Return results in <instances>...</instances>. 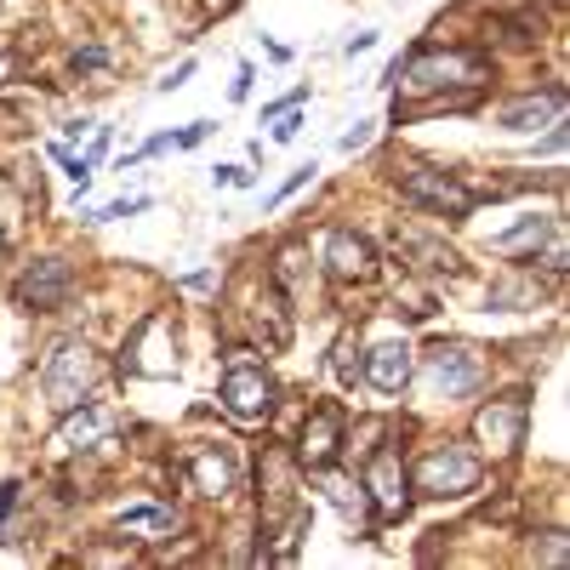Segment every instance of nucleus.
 <instances>
[{
  "instance_id": "1",
  "label": "nucleus",
  "mask_w": 570,
  "mask_h": 570,
  "mask_svg": "<svg viewBox=\"0 0 570 570\" xmlns=\"http://www.w3.org/2000/svg\"><path fill=\"white\" fill-rule=\"evenodd\" d=\"M491 80V58L485 52H462V46H451V52H416L405 63V91H473Z\"/></svg>"
},
{
  "instance_id": "2",
  "label": "nucleus",
  "mask_w": 570,
  "mask_h": 570,
  "mask_svg": "<svg viewBox=\"0 0 570 570\" xmlns=\"http://www.w3.org/2000/svg\"><path fill=\"white\" fill-rule=\"evenodd\" d=\"M98 376H104V360L91 354L86 343H58L52 354H46L40 389H46V400H52V411H75V405L91 400Z\"/></svg>"
},
{
  "instance_id": "3",
  "label": "nucleus",
  "mask_w": 570,
  "mask_h": 570,
  "mask_svg": "<svg viewBox=\"0 0 570 570\" xmlns=\"http://www.w3.org/2000/svg\"><path fill=\"white\" fill-rule=\"evenodd\" d=\"M480 473H485L480 451H468V445L445 440V445H434V451H428V456L416 462V485H422L428 497L451 502V497H468V491H480Z\"/></svg>"
},
{
  "instance_id": "4",
  "label": "nucleus",
  "mask_w": 570,
  "mask_h": 570,
  "mask_svg": "<svg viewBox=\"0 0 570 570\" xmlns=\"http://www.w3.org/2000/svg\"><path fill=\"white\" fill-rule=\"evenodd\" d=\"M217 400H223V411H228L234 422H263V416L274 411V376H268L257 360L234 354V360H228V371H223Z\"/></svg>"
},
{
  "instance_id": "5",
  "label": "nucleus",
  "mask_w": 570,
  "mask_h": 570,
  "mask_svg": "<svg viewBox=\"0 0 570 570\" xmlns=\"http://www.w3.org/2000/svg\"><path fill=\"white\" fill-rule=\"evenodd\" d=\"M394 183H400L405 200L440 212V217H468V212H473V195H468V188H462L445 166H422V160H416V166H400Z\"/></svg>"
},
{
  "instance_id": "6",
  "label": "nucleus",
  "mask_w": 570,
  "mask_h": 570,
  "mask_svg": "<svg viewBox=\"0 0 570 570\" xmlns=\"http://www.w3.org/2000/svg\"><path fill=\"white\" fill-rule=\"evenodd\" d=\"M525 428H531V400L525 394H502L491 405H480L473 416V440H480L491 456H513L525 445Z\"/></svg>"
},
{
  "instance_id": "7",
  "label": "nucleus",
  "mask_w": 570,
  "mask_h": 570,
  "mask_svg": "<svg viewBox=\"0 0 570 570\" xmlns=\"http://www.w3.org/2000/svg\"><path fill=\"white\" fill-rule=\"evenodd\" d=\"M126 371L131 376H166L171 365H177V325H171V314H149L131 337H126Z\"/></svg>"
},
{
  "instance_id": "8",
  "label": "nucleus",
  "mask_w": 570,
  "mask_h": 570,
  "mask_svg": "<svg viewBox=\"0 0 570 570\" xmlns=\"http://www.w3.org/2000/svg\"><path fill=\"white\" fill-rule=\"evenodd\" d=\"M360 485L371 497V508L383 513V519H405L411 513V473H405V456L394 445H383L371 456V468L360 473Z\"/></svg>"
},
{
  "instance_id": "9",
  "label": "nucleus",
  "mask_w": 570,
  "mask_h": 570,
  "mask_svg": "<svg viewBox=\"0 0 570 570\" xmlns=\"http://www.w3.org/2000/svg\"><path fill=\"white\" fill-rule=\"evenodd\" d=\"M428 376H434L440 394H473L485 376V354L473 343H434L428 348Z\"/></svg>"
},
{
  "instance_id": "10",
  "label": "nucleus",
  "mask_w": 570,
  "mask_h": 570,
  "mask_svg": "<svg viewBox=\"0 0 570 570\" xmlns=\"http://www.w3.org/2000/svg\"><path fill=\"white\" fill-rule=\"evenodd\" d=\"M69 285H75V274H69V263H63V257H40V263H29V268L18 274L12 297H18V308L46 314V308H58V303L69 297Z\"/></svg>"
},
{
  "instance_id": "11",
  "label": "nucleus",
  "mask_w": 570,
  "mask_h": 570,
  "mask_svg": "<svg viewBox=\"0 0 570 570\" xmlns=\"http://www.w3.org/2000/svg\"><path fill=\"white\" fill-rule=\"evenodd\" d=\"M343 451V411L337 405H314L308 422H303V440H297V462L308 473H325Z\"/></svg>"
},
{
  "instance_id": "12",
  "label": "nucleus",
  "mask_w": 570,
  "mask_h": 570,
  "mask_svg": "<svg viewBox=\"0 0 570 570\" xmlns=\"http://www.w3.org/2000/svg\"><path fill=\"white\" fill-rule=\"evenodd\" d=\"M325 274L343 279V285H365L376 274V246L354 228H331L325 234Z\"/></svg>"
},
{
  "instance_id": "13",
  "label": "nucleus",
  "mask_w": 570,
  "mask_h": 570,
  "mask_svg": "<svg viewBox=\"0 0 570 570\" xmlns=\"http://www.w3.org/2000/svg\"><path fill=\"white\" fill-rule=\"evenodd\" d=\"M416 371V348L411 343H376L365 360H360V376L376 389V394H400Z\"/></svg>"
},
{
  "instance_id": "14",
  "label": "nucleus",
  "mask_w": 570,
  "mask_h": 570,
  "mask_svg": "<svg viewBox=\"0 0 570 570\" xmlns=\"http://www.w3.org/2000/svg\"><path fill=\"white\" fill-rule=\"evenodd\" d=\"M183 468H188V485H195L200 497H212V502L234 491V462H228L223 445H188Z\"/></svg>"
},
{
  "instance_id": "15",
  "label": "nucleus",
  "mask_w": 570,
  "mask_h": 570,
  "mask_svg": "<svg viewBox=\"0 0 570 570\" xmlns=\"http://www.w3.org/2000/svg\"><path fill=\"white\" fill-rule=\"evenodd\" d=\"M115 531L131 537V542H171L177 537V513L160 508V502H126L115 513Z\"/></svg>"
},
{
  "instance_id": "16",
  "label": "nucleus",
  "mask_w": 570,
  "mask_h": 570,
  "mask_svg": "<svg viewBox=\"0 0 570 570\" xmlns=\"http://www.w3.org/2000/svg\"><path fill=\"white\" fill-rule=\"evenodd\" d=\"M63 416L69 422L58 428V451H86V445H98L109 428H115V411H104V405H75Z\"/></svg>"
},
{
  "instance_id": "17",
  "label": "nucleus",
  "mask_w": 570,
  "mask_h": 570,
  "mask_svg": "<svg viewBox=\"0 0 570 570\" xmlns=\"http://www.w3.org/2000/svg\"><path fill=\"white\" fill-rule=\"evenodd\" d=\"M394 252H400V263H411L422 274H451V279L462 274V257L451 246H440V240H428V234H400Z\"/></svg>"
},
{
  "instance_id": "18",
  "label": "nucleus",
  "mask_w": 570,
  "mask_h": 570,
  "mask_svg": "<svg viewBox=\"0 0 570 570\" xmlns=\"http://www.w3.org/2000/svg\"><path fill=\"white\" fill-rule=\"evenodd\" d=\"M252 320H257V337H263L268 348H285V343H292V308H285V292H279L274 279L263 285V297H257Z\"/></svg>"
},
{
  "instance_id": "19",
  "label": "nucleus",
  "mask_w": 570,
  "mask_h": 570,
  "mask_svg": "<svg viewBox=\"0 0 570 570\" xmlns=\"http://www.w3.org/2000/svg\"><path fill=\"white\" fill-rule=\"evenodd\" d=\"M559 109H564V86L542 91V98H519V104H508L497 120H502L508 131H537V126H553Z\"/></svg>"
},
{
  "instance_id": "20",
  "label": "nucleus",
  "mask_w": 570,
  "mask_h": 570,
  "mask_svg": "<svg viewBox=\"0 0 570 570\" xmlns=\"http://www.w3.org/2000/svg\"><path fill=\"white\" fill-rule=\"evenodd\" d=\"M325 491H331V502H337V513L348 519V525L371 531V497H365V485H360V480H343V473H331Z\"/></svg>"
},
{
  "instance_id": "21",
  "label": "nucleus",
  "mask_w": 570,
  "mask_h": 570,
  "mask_svg": "<svg viewBox=\"0 0 570 570\" xmlns=\"http://www.w3.org/2000/svg\"><path fill=\"white\" fill-rule=\"evenodd\" d=\"M308 279H314L308 252H303V246H279V257H274V285H279V292L308 297Z\"/></svg>"
},
{
  "instance_id": "22",
  "label": "nucleus",
  "mask_w": 570,
  "mask_h": 570,
  "mask_svg": "<svg viewBox=\"0 0 570 570\" xmlns=\"http://www.w3.org/2000/svg\"><path fill=\"white\" fill-rule=\"evenodd\" d=\"M553 234V217H525L519 228H508V234H497L491 240V252H502V257H519V252H537L542 240Z\"/></svg>"
},
{
  "instance_id": "23",
  "label": "nucleus",
  "mask_w": 570,
  "mask_h": 570,
  "mask_svg": "<svg viewBox=\"0 0 570 570\" xmlns=\"http://www.w3.org/2000/svg\"><path fill=\"white\" fill-rule=\"evenodd\" d=\"M360 360H365V348H360L354 331H348V337H337V348H331V371H337L343 383H354V376H360Z\"/></svg>"
},
{
  "instance_id": "24",
  "label": "nucleus",
  "mask_w": 570,
  "mask_h": 570,
  "mask_svg": "<svg viewBox=\"0 0 570 570\" xmlns=\"http://www.w3.org/2000/svg\"><path fill=\"white\" fill-rule=\"evenodd\" d=\"M570 559V542H564V531H542V542H531V564H564Z\"/></svg>"
},
{
  "instance_id": "25",
  "label": "nucleus",
  "mask_w": 570,
  "mask_h": 570,
  "mask_svg": "<svg viewBox=\"0 0 570 570\" xmlns=\"http://www.w3.org/2000/svg\"><path fill=\"white\" fill-rule=\"evenodd\" d=\"M365 142H371V120H360L354 131H343V142H337V149H343V155H354V149H365Z\"/></svg>"
},
{
  "instance_id": "26",
  "label": "nucleus",
  "mask_w": 570,
  "mask_h": 570,
  "mask_svg": "<svg viewBox=\"0 0 570 570\" xmlns=\"http://www.w3.org/2000/svg\"><path fill=\"white\" fill-rule=\"evenodd\" d=\"M142 206H149V200H115V206H104V212H98V223H115V217H131V212H142Z\"/></svg>"
},
{
  "instance_id": "27",
  "label": "nucleus",
  "mask_w": 570,
  "mask_h": 570,
  "mask_svg": "<svg viewBox=\"0 0 570 570\" xmlns=\"http://www.w3.org/2000/svg\"><path fill=\"white\" fill-rule=\"evenodd\" d=\"M212 177H217L223 188H246V183H252V171H240V166H217Z\"/></svg>"
},
{
  "instance_id": "28",
  "label": "nucleus",
  "mask_w": 570,
  "mask_h": 570,
  "mask_svg": "<svg viewBox=\"0 0 570 570\" xmlns=\"http://www.w3.org/2000/svg\"><path fill=\"white\" fill-rule=\"evenodd\" d=\"M104 46H86V52H75V69H104Z\"/></svg>"
},
{
  "instance_id": "29",
  "label": "nucleus",
  "mask_w": 570,
  "mask_h": 570,
  "mask_svg": "<svg viewBox=\"0 0 570 570\" xmlns=\"http://www.w3.org/2000/svg\"><path fill=\"white\" fill-rule=\"evenodd\" d=\"M297 126H303V120H297V109H285V115H279V126H274V137H279V142H292V137H297Z\"/></svg>"
},
{
  "instance_id": "30",
  "label": "nucleus",
  "mask_w": 570,
  "mask_h": 570,
  "mask_svg": "<svg viewBox=\"0 0 570 570\" xmlns=\"http://www.w3.org/2000/svg\"><path fill=\"white\" fill-rule=\"evenodd\" d=\"M542 268H548V274H564V240H559V234H553V246H548Z\"/></svg>"
},
{
  "instance_id": "31",
  "label": "nucleus",
  "mask_w": 570,
  "mask_h": 570,
  "mask_svg": "<svg viewBox=\"0 0 570 570\" xmlns=\"http://www.w3.org/2000/svg\"><path fill=\"white\" fill-rule=\"evenodd\" d=\"M18 491H23V485H0V525H7V513L18 508Z\"/></svg>"
},
{
  "instance_id": "32",
  "label": "nucleus",
  "mask_w": 570,
  "mask_h": 570,
  "mask_svg": "<svg viewBox=\"0 0 570 570\" xmlns=\"http://www.w3.org/2000/svg\"><path fill=\"white\" fill-rule=\"evenodd\" d=\"M188 75H195V63H177V69H171V75H166V80H160V91H177V86H183V80H188Z\"/></svg>"
},
{
  "instance_id": "33",
  "label": "nucleus",
  "mask_w": 570,
  "mask_h": 570,
  "mask_svg": "<svg viewBox=\"0 0 570 570\" xmlns=\"http://www.w3.org/2000/svg\"><path fill=\"white\" fill-rule=\"evenodd\" d=\"M371 46H376V35H371V29H365V35H354V40H348V58H354V52H371Z\"/></svg>"
}]
</instances>
